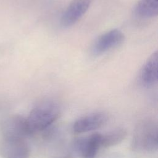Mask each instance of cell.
I'll return each instance as SVG.
<instances>
[{
  "instance_id": "cell-1",
  "label": "cell",
  "mask_w": 158,
  "mask_h": 158,
  "mask_svg": "<svg viewBox=\"0 0 158 158\" xmlns=\"http://www.w3.org/2000/svg\"><path fill=\"white\" fill-rule=\"evenodd\" d=\"M59 115L58 106L52 102H44L33 108L26 119L30 135L48 128Z\"/></svg>"
},
{
  "instance_id": "cell-7",
  "label": "cell",
  "mask_w": 158,
  "mask_h": 158,
  "mask_svg": "<svg viewBox=\"0 0 158 158\" xmlns=\"http://www.w3.org/2000/svg\"><path fill=\"white\" fill-rule=\"evenodd\" d=\"M107 119V115L103 112L90 114L75 121L72 128L73 131L77 133L91 131L102 127Z\"/></svg>"
},
{
  "instance_id": "cell-11",
  "label": "cell",
  "mask_w": 158,
  "mask_h": 158,
  "mask_svg": "<svg viewBox=\"0 0 158 158\" xmlns=\"http://www.w3.org/2000/svg\"><path fill=\"white\" fill-rule=\"evenodd\" d=\"M127 135L125 129L118 128L105 135H101V146L107 148L120 143Z\"/></svg>"
},
{
  "instance_id": "cell-3",
  "label": "cell",
  "mask_w": 158,
  "mask_h": 158,
  "mask_svg": "<svg viewBox=\"0 0 158 158\" xmlns=\"http://www.w3.org/2000/svg\"><path fill=\"white\" fill-rule=\"evenodd\" d=\"M124 34L118 29L110 30L100 35L93 43L91 51L94 56L101 55L121 44Z\"/></svg>"
},
{
  "instance_id": "cell-10",
  "label": "cell",
  "mask_w": 158,
  "mask_h": 158,
  "mask_svg": "<svg viewBox=\"0 0 158 158\" xmlns=\"http://www.w3.org/2000/svg\"><path fill=\"white\" fill-rule=\"evenodd\" d=\"M136 14L143 18L156 17L158 14V0H140L135 7Z\"/></svg>"
},
{
  "instance_id": "cell-9",
  "label": "cell",
  "mask_w": 158,
  "mask_h": 158,
  "mask_svg": "<svg viewBox=\"0 0 158 158\" xmlns=\"http://www.w3.org/2000/svg\"><path fill=\"white\" fill-rule=\"evenodd\" d=\"M101 135L94 133L86 139L79 141L78 148L81 152L83 158H95L99 148L101 147Z\"/></svg>"
},
{
  "instance_id": "cell-8",
  "label": "cell",
  "mask_w": 158,
  "mask_h": 158,
  "mask_svg": "<svg viewBox=\"0 0 158 158\" xmlns=\"http://www.w3.org/2000/svg\"><path fill=\"white\" fill-rule=\"evenodd\" d=\"M140 79L144 85H154L158 80V53L153 52L145 62L141 70Z\"/></svg>"
},
{
  "instance_id": "cell-5",
  "label": "cell",
  "mask_w": 158,
  "mask_h": 158,
  "mask_svg": "<svg viewBox=\"0 0 158 158\" xmlns=\"http://www.w3.org/2000/svg\"><path fill=\"white\" fill-rule=\"evenodd\" d=\"M92 0H72L64 12L61 25L68 27L75 24L89 9Z\"/></svg>"
},
{
  "instance_id": "cell-2",
  "label": "cell",
  "mask_w": 158,
  "mask_h": 158,
  "mask_svg": "<svg viewBox=\"0 0 158 158\" xmlns=\"http://www.w3.org/2000/svg\"><path fill=\"white\" fill-rule=\"evenodd\" d=\"M134 147L147 151L157 148V129L153 123L144 122L139 125L133 138Z\"/></svg>"
},
{
  "instance_id": "cell-4",
  "label": "cell",
  "mask_w": 158,
  "mask_h": 158,
  "mask_svg": "<svg viewBox=\"0 0 158 158\" xmlns=\"http://www.w3.org/2000/svg\"><path fill=\"white\" fill-rule=\"evenodd\" d=\"M29 148L23 139L2 137L0 141V155L3 158H28Z\"/></svg>"
},
{
  "instance_id": "cell-6",
  "label": "cell",
  "mask_w": 158,
  "mask_h": 158,
  "mask_svg": "<svg viewBox=\"0 0 158 158\" xmlns=\"http://www.w3.org/2000/svg\"><path fill=\"white\" fill-rule=\"evenodd\" d=\"M2 137L22 138L30 135L26 119L20 115L13 116L4 121L1 127Z\"/></svg>"
}]
</instances>
